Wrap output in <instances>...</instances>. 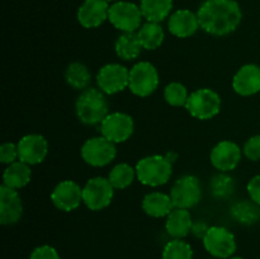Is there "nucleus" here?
Instances as JSON below:
<instances>
[{"instance_id": "f257e3e1", "label": "nucleus", "mask_w": 260, "mask_h": 259, "mask_svg": "<svg viewBox=\"0 0 260 259\" xmlns=\"http://www.w3.org/2000/svg\"><path fill=\"white\" fill-rule=\"evenodd\" d=\"M197 17L205 32L222 37L240 25L243 13L235 0H206L198 9Z\"/></svg>"}, {"instance_id": "f03ea898", "label": "nucleus", "mask_w": 260, "mask_h": 259, "mask_svg": "<svg viewBox=\"0 0 260 259\" xmlns=\"http://www.w3.org/2000/svg\"><path fill=\"white\" fill-rule=\"evenodd\" d=\"M76 114L81 123H102L108 116V102L101 89L88 88L81 91L76 101Z\"/></svg>"}, {"instance_id": "7ed1b4c3", "label": "nucleus", "mask_w": 260, "mask_h": 259, "mask_svg": "<svg viewBox=\"0 0 260 259\" xmlns=\"http://www.w3.org/2000/svg\"><path fill=\"white\" fill-rule=\"evenodd\" d=\"M136 177L142 184L149 187H160L168 183L173 174V163L161 155L142 157L136 165Z\"/></svg>"}, {"instance_id": "20e7f679", "label": "nucleus", "mask_w": 260, "mask_h": 259, "mask_svg": "<svg viewBox=\"0 0 260 259\" xmlns=\"http://www.w3.org/2000/svg\"><path fill=\"white\" fill-rule=\"evenodd\" d=\"M185 109L197 119H211L221 109V98L215 90L208 88L197 89L188 98Z\"/></svg>"}, {"instance_id": "39448f33", "label": "nucleus", "mask_w": 260, "mask_h": 259, "mask_svg": "<svg viewBox=\"0 0 260 259\" xmlns=\"http://www.w3.org/2000/svg\"><path fill=\"white\" fill-rule=\"evenodd\" d=\"M159 86V74L152 63L142 61L134 65L129 70L128 88L135 95L149 96L154 93Z\"/></svg>"}, {"instance_id": "423d86ee", "label": "nucleus", "mask_w": 260, "mask_h": 259, "mask_svg": "<svg viewBox=\"0 0 260 259\" xmlns=\"http://www.w3.org/2000/svg\"><path fill=\"white\" fill-rule=\"evenodd\" d=\"M117 155L116 144L104 136L91 137L81 146V157L91 167H106L114 160Z\"/></svg>"}, {"instance_id": "0eeeda50", "label": "nucleus", "mask_w": 260, "mask_h": 259, "mask_svg": "<svg viewBox=\"0 0 260 259\" xmlns=\"http://www.w3.org/2000/svg\"><path fill=\"white\" fill-rule=\"evenodd\" d=\"M170 198L175 208L194 207L202 198V188L201 182L194 175H184L175 180L170 189Z\"/></svg>"}, {"instance_id": "6e6552de", "label": "nucleus", "mask_w": 260, "mask_h": 259, "mask_svg": "<svg viewBox=\"0 0 260 259\" xmlns=\"http://www.w3.org/2000/svg\"><path fill=\"white\" fill-rule=\"evenodd\" d=\"M108 20L122 32H136L141 27V8L129 2L113 3L109 8Z\"/></svg>"}, {"instance_id": "1a4fd4ad", "label": "nucleus", "mask_w": 260, "mask_h": 259, "mask_svg": "<svg viewBox=\"0 0 260 259\" xmlns=\"http://www.w3.org/2000/svg\"><path fill=\"white\" fill-rule=\"evenodd\" d=\"M114 188L108 179L102 177L91 178L83 188V202L91 211H101L111 205Z\"/></svg>"}, {"instance_id": "9d476101", "label": "nucleus", "mask_w": 260, "mask_h": 259, "mask_svg": "<svg viewBox=\"0 0 260 259\" xmlns=\"http://www.w3.org/2000/svg\"><path fill=\"white\" fill-rule=\"evenodd\" d=\"M203 245L211 255L220 259L230 258L236 251L235 236L231 231L221 226H212L208 229L203 238Z\"/></svg>"}, {"instance_id": "9b49d317", "label": "nucleus", "mask_w": 260, "mask_h": 259, "mask_svg": "<svg viewBox=\"0 0 260 259\" xmlns=\"http://www.w3.org/2000/svg\"><path fill=\"white\" fill-rule=\"evenodd\" d=\"M135 130L134 119L122 112L109 113L101 123V134L114 144L124 142L132 136Z\"/></svg>"}, {"instance_id": "f8f14e48", "label": "nucleus", "mask_w": 260, "mask_h": 259, "mask_svg": "<svg viewBox=\"0 0 260 259\" xmlns=\"http://www.w3.org/2000/svg\"><path fill=\"white\" fill-rule=\"evenodd\" d=\"M129 83V70L119 63L104 65L96 75V84L104 94H116L124 90Z\"/></svg>"}, {"instance_id": "ddd939ff", "label": "nucleus", "mask_w": 260, "mask_h": 259, "mask_svg": "<svg viewBox=\"0 0 260 259\" xmlns=\"http://www.w3.org/2000/svg\"><path fill=\"white\" fill-rule=\"evenodd\" d=\"M51 201L56 208L70 212L80 206L83 201V189L74 180H63L52 190Z\"/></svg>"}, {"instance_id": "4468645a", "label": "nucleus", "mask_w": 260, "mask_h": 259, "mask_svg": "<svg viewBox=\"0 0 260 259\" xmlns=\"http://www.w3.org/2000/svg\"><path fill=\"white\" fill-rule=\"evenodd\" d=\"M243 151L238 144L229 140L218 142L211 151V163L220 172H230L234 170L240 163Z\"/></svg>"}, {"instance_id": "2eb2a0df", "label": "nucleus", "mask_w": 260, "mask_h": 259, "mask_svg": "<svg viewBox=\"0 0 260 259\" xmlns=\"http://www.w3.org/2000/svg\"><path fill=\"white\" fill-rule=\"evenodd\" d=\"M17 146L19 160L28 165L42 163L48 151L47 140L42 135H27L19 140Z\"/></svg>"}, {"instance_id": "dca6fc26", "label": "nucleus", "mask_w": 260, "mask_h": 259, "mask_svg": "<svg viewBox=\"0 0 260 259\" xmlns=\"http://www.w3.org/2000/svg\"><path fill=\"white\" fill-rule=\"evenodd\" d=\"M23 213V205L17 189L0 185V223L14 225L20 220Z\"/></svg>"}, {"instance_id": "f3484780", "label": "nucleus", "mask_w": 260, "mask_h": 259, "mask_svg": "<svg viewBox=\"0 0 260 259\" xmlns=\"http://www.w3.org/2000/svg\"><path fill=\"white\" fill-rule=\"evenodd\" d=\"M109 3L106 0H85L78 10V20L84 28H96L109 15Z\"/></svg>"}, {"instance_id": "a211bd4d", "label": "nucleus", "mask_w": 260, "mask_h": 259, "mask_svg": "<svg viewBox=\"0 0 260 259\" xmlns=\"http://www.w3.org/2000/svg\"><path fill=\"white\" fill-rule=\"evenodd\" d=\"M233 88L239 95L250 96L260 91V66L248 63L241 66L233 79Z\"/></svg>"}, {"instance_id": "6ab92c4d", "label": "nucleus", "mask_w": 260, "mask_h": 259, "mask_svg": "<svg viewBox=\"0 0 260 259\" xmlns=\"http://www.w3.org/2000/svg\"><path fill=\"white\" fill-rule=\"evenodd\" d=\"M168 28L173 36L178 38H188L194 35L200 27L196 13L188 9H180L169 17Z\"/></svg>"}, {"instance_id": "aec40b11", "label": "nucleus", "mask_w": 260, "mask_h": 259, "mask_svg": "<svg viewBox=\"0 0 260 259\" xmlns=\"http://www.w3.org/2000/svg\"><path fill=\"white\" fill-rule=\"evenodd\" d=\"M193 220L189 211L185 208H174L172 212L168 215L167 228L168 234L174 239H183L190 233L192 230Z\"/></svg>"}, {"instance_id": "412c9836", "label": "nucleus", "mask_w": 260, "mask_h": 259, "mask_svg": "<svg viewBox=\"0 0 260 259\" xmlns=\"http://www.w3.org/2000/svg\"><path fill=\"white\" fill-rule=\"evenodd\" d=\"M174 205L170 198V196L165 195L161 192H152L149 193L142 200V210L149 216L155 218L164 217L168 216L173 210Z\"/></svg>"}, {"instance_id": "4be33fe9", "label": "nucleus", "mask_w": 260, "mask_h": 259, "mask_svg": "<svg viewBox=\"0 0 260 259\" xmlns=\"http://www.w3.org/2000/svg\"><path fill=\"white\" fill-rule=\"evenodd\" d=\"M32 172L29 165L23 161H15L8 165L3 174V184L13 189H20L30 182Z\"/></svg>"}, {"instance_id": "5701e85b", "label": "nucleus", "mask_w": 260, "mask_h": 259, "mask_svg": "<svg viewBox=\"0 0 260 259\" xmlns=\"http://www.w3.org/2000/svg\"><path fill=\"white\" fill-rule=\"evenodd\" d=\"M116 53L122 60L131 61L140 56L142 45L137 32H123L116 41Z\"/></svg>"}, {"instance_id": "b1692460", "label": "nucleus", "mask_w": 260, "mask_h": 259, "mask_svg": "<svg viewBox=\"0 0 260 259\" xmlns=\"http://www.w3.org/2000/svg\"><path fill=\"white\" fill-rule=\"evenodd\" d=\"M142 17L147 22L160 23L169 17L173 9V0H141Z\"/></svg>"}, {"instance_id": "393cba45", "label": "nucleus", "mask_w": 260, "mask_h": 259, "mask_svg": "<svg viewBox=\"0 0 260 259\" xmlns=\"http://www.w3.org/2000/svg\"><path fill=\"white\" fill-rule=\"evenodd\" d=\"M137 36L145 50H156L164 42V30L159 23H144L137 30Z\"/></svg>"}, {"instance_id": "a878e982", "label": "nucleus", "mask_w": 260, "mask_h": 259, "mask_svg": "<svg viewBox=\"0 0 260 259\" xmlns=\"http://www.w3.org/2000/svg\"><path fill=\"white\" fill-rule=\"evenodd\" d=\"M231 217L241 225H253L260 218V208L253 201H239L230 208Z\"/></svg>"}, {"instance_id": "bb28decb", "label": "nucleus", "mask_w": 260, "mask_h": 259, "mask_svg": "<svg viewBox=\"0 0 260 259\" xmlns=\"http://www.w3.org/2000/svg\"><path fill=\"white\" fill-rule=\"evenodd\" d=\"M65 80L71 88L76 90H85L90 85L91 74L84 63L71 62L65 71Z\"/></svg>"}, {"instance_id": "cd10ccee", "label": "nucleus", "mask_w": 260, "mask_h": 259, "mask_svg": "<svg viewBox=\"0 0 260 259\" xmlns=\"http://www.w3.org/2000/svg\"><path fill=\"white\" fill-rule=\"evenodd\" d=\"M135 177H136V169H134L127 163H121L111 170L108 180L113 185L114 189H124L132 184Z\"/></svg>"}, {"instance_id": "c85d7f7f", "label": "nucleus", "mask_w": 260, "mask_h": 259, "mask_svg": "<svg viewBox=\"0 0 260 259\" xmlns=\"http://www.w3.org/2000/svg\"><path fill=\"white\" fill-rule=\"evenodd\" d=\"M235 180L226 173L221 172L218 174L213 175L210 182L211 193L215 198L218 200H225L229 198L235 192Z\"/></svg>"}, {"instance_id": "c756f323", "label": "nucleus", "mask_w": 260, "mask_h": 259, "mask_svg": "<svg viewBox=\"0 0 260 259\" xmlns=\"http://www.w3.org/2000/svg\"><path fill=\"white\" fill-rule=\"evenodd\" d=\"M162 259H193L192 246L182 239H174L164 246Z\"/></svg>"}, {"instance_id": "7c9ffc66", "label": "nucleus", "mask_w": 260, "mask_h": 259, "mask_svg": "<svg viewBox=\"0 0 260 259\" xmlns=\"http://www.w3.org/2000/svg\"><path fill=\"white\" fill-rule=\"evenodd\" d=\"M164 98L170 106L185 107L189 95H188L187 88L182 83L174 81V83H170L165 86Z\"/></svg>"}, {"instance_id": "2f4dec72", "label": "nucleus", "mask_w": 260, "mask_h": 259, "mask_svg": "<svg viewBox=\"0 0 260 259\" xmlns=\"http://www.w3.org/2000/svg\"><path fill=\"white\" fill-rule=\"evenodd\" d=\"M19 159L18 155V146L13 142H5L0 146V161L3 164H13L15 160Z\"/></svg>"}, {"instance_id": "473e14b6", "label": "nucleus", "mask_w": 260, "mask_h": 259, "mask_svg": "<svg viewBox=\"0 0 260 259\" xmlns=\"http://www.w3.org/2000/svg\"><path fill=\"white\" fill-rule=\"evenodd\" d=\"M244 155L251 161L260 160V135L250 137L244 145Z\"/></svg>"}, {"instance_id": "72a5a7b5", "label": "nucleus", "mask_w": 260, "mask_h": 259, "mask_svg": "<svg viewBox=\"0 0 260 259\" xmlns=\"http://www.w3.org/2000/svg\"><path fill=\"white\" fill-rule=\"evenodd\" d=\"M29 259H60L57 250L50 245L37 246L35 250L30 253Z\"/></svg>"}, {"instance_id": "f704fd0d", "label": "nucleus", "mask_w": 260, "mask_h": 259, "mask_svg": "<svg viewBox=\"0 0 260 259\" xmlns=\"http://www.w3.org/2000/svg\"><path fill=\"white\" fill-rule=\"evenodd\" d=\"M248 193L250 200L260 206V175H255L249 180Z\"/></svg>"}, {"instance_id": "c9c22d12", "label": "nucleus", "mask_w": 260, "mask_h": 259, "mask_svg": "<svg viewBox=\"0 0 260 259\" xmlns=\"http://www.w3.org/2000/svg\"><path fill=\"white\" fill-rule=\"evenodd\" d=\"M208 229L210 228H208V225L206 222H203V221H196V222H193L190 233H192L196 238L202 239L203 240V238H205L206 234H207Z\"/></svg>"}, {"instance_id": "e433bc0d", "label": "nucleus", "mask_w": 260, "mask_h": 259, "mask_svg": "<svg viewBox=\"0 0 260 259\" xmlns=\"http://www.w3.org/2000/svg\"><path fill=\"white\" fill-rule=\"evenodd\" d=\"M165 156H167V159L169 160L170 163H174L175 160L178 159V154H177V152H173V151L167 152V154H165Z\"/></svg>"}, {"instance_id": "4c0bfd02", "label": "nucleus", "mask_w": 260, "mask_h": 259, "mask_svg": "<svg viewBox=\"0 0 260 259\" xmlns=\"http://www.w3.org/2000/svg\"><path fill=\"white\" fill-rule=\"evenodd\" d=\"M106 2L107 3H117V2H118V0H106Z\"/></svg>"}, {"instance_id": "58836bf2", "label": "nucleus", "mask_w": 260, "mask_h": 259, "mask_svg": "<svg viewBox=\"0 0 260 259\" xmlns=\"http://www.w3.org/2000/svg\"><path fill=\"white\" fill-rule=\"evenodd\" d=\"M231 259H244V258H240V256H234V258H231Z\"/></svg>"}]
</instances>
